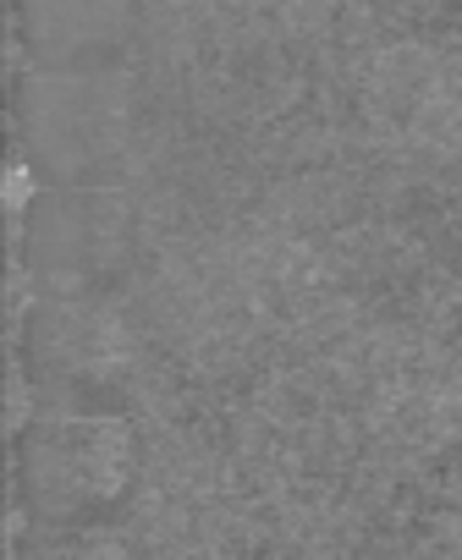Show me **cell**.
<instances>
[{
	"instance_id": "obj_2",
	"label": "cell",
	"mask_w": 462,
	"mask_h": 560,
	"mask_svg": "<svg viewBox=\"0 0 462 560\" xmlns=\"http://www.w3.org/2000/svg\"><path fill=\"white\" fill-rule=\"evenodd\" d=\"M23 341H28L23 347L28 369L45 385H67L72 396L111 385L132 363V336L122 314L83 292L23 303Z\"/></svg>"
},
{
	"instance_id": "obj_1",
	"label": "cell",
	"mask_w": 462,
	"mask_h": 560,
	"mask_svg": "<svg viewBox=\"0 0 462 560\" xmlns=\"http://www.w3.org/2000/svg\"><path fill=\"white\" fill-rule=\"evenodd\" d=\"M138 478L132 418L100 401L45 407L28 434H18V511L34 527L100 522L127 500Z\"/></svg>"
},
{
	"instance_id": "obj_4",
	"label": "cell",
	"mask_w": 462,
	"mask_h": 560,
	"mask_svg": "<svg viewBox=\"0 0 462 560\" xmlns=\"http://www.w3.org/2000/svg\"><path fill=\"white\" fill-rule=\"evenodd\" d=\"M34 203H39V171L18 154V160H7V214L18 225H28L34 220Z\"/></svg>"
},
{
	"instance_id": "obj_3",
	"label": "cell",
	"mask_w": 462,
	"mask_h": 560,
	"mask_svg": "<svg viewBox=\"0 0 462 560\" xmlns=\"http://www.w3.org/2000/svg\"><path fill=\"white\" fill-rule=\"evenodd\" d=\"M12 560H132V544L105 522L78 527H28L12 549Z\"/></svg>"
}]
</instances>
